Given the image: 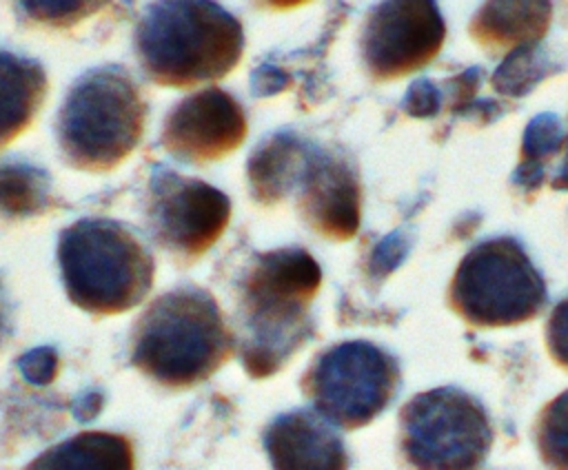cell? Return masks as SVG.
Here are the masks:
<instances>
[{"instance_id":"30bf717a","label":"cell","mask_w":568,"mask_h":470,"mask_svg":"<svg viewBox=\"0 0 568 470\" xmlns=\"http://www.w3.org/2000/svg\"><path fill=\"white\" fill-rule=\"evenodd\" d=\"M444 33L435 0H382L364 22L362 55L377 80H390L428 64Z\"/></svg>"},{"instance_id":"4316f807","label":"cell","mask_w":568,"mask_h":470,"mask_svg":"<svg viewBox=\"0 0 568 470\" xmlns=\"http://www.w3.org/2000/svg\"><path fill=\"white\" fill-rule=\"evenodd\" d=\"M9 330V306H7V299H4V293H2V284H0V344L4 339Z\"/></svg>"},{"instance_id":"9c48e42d","label":"cell","mask_w":568,"mask_h":470,"mask_svg":"<svg viewBox=\"0 0 568 470\" xmlns=\"http://www.w3.org/2000/svg\"><path fill=\"white\" fill-rule=\"evenodd\" d=\"M146 228L175 259L191 262L206 253L231 217L229 197L215 186L169 168L153 173L144 206Z\"/></svg>"},{"instance_id":"f1b7e54d","label":"cell","mask_w":568,"mask_h":470,"mask_svg":"<svg viewBox=\"0 0 568 470\" xmlns=\"http://www.w3.org/2000/svg\"><path fill=\"white\" fill-rule=\"evenodd\" d=\"M262 2L273 7V9H288V7H297V4H302L306 0H262Z\"/></svg>"},{"instance_id":"8992f818","label":"cell","mask_w":568,"mask_h":470,"mask_svg":"<svg viewBox=\"0 0 568 470\" xmlns=\"http://www.w3.org/2000/svg\"><path fill=\"white\" fill-rule=\"evenodd\" d=\"M453 308L475 326H513L546 304V286L524 248L510 237L477 244L450 284Z\"/></svg>"},{"instance_id":"5bb4252c","label":"cell","mask_w":568,"mask_h":470,"mask_svg":"<svg viewBox=\"0 0 568 470\" xmlns=\"http://www.w3.org/2000/svg\"><path fill=\"white\" fill-rule=\"evenodd\" d=\"M47 89V71L38 60L0 49V149L29 129Z\"/></svg>"},{"instance_id":"2e32d148","label":"cell","mask_w":568,"mask_h":470,"mask_svg":"<svg viewBox=\"0 0 568 470\" xmlns=\"http://www.w3.org/2000/svg\"><path fill=\"white\" fill-rule=\"evenodd\" d=\"M27 470H133V450L120 435L80 432L42 452Z\"/></svg>"},{"instance_id":"e0dca14e","label":"cell","mask_w":568,"mask_h":470,"mask_svg":"<svg viewBox=\"0 0 568 470\" xmlns=\"http://www.w3.org/2000/svg\"><path fill=\"white\" fill-rule=\"evenodd\" d=\"M308 155L295 137H268L248 160V180L253 195L262 202L280 200L291 191L306 168Z\"/></svg>"},{"instance_id":"83f0119b","label":"cell","mask_w":568,"mask_h":470,"mask_svg":"<svg viewBox=\"0 0 568 470\" xmlns=\"http://www.w3.org/2000/svg\"><path fill=\"white\" fill-rule=\"evenodd\" d=\"M555 186L557 188H568V146H566V157H564V164H561V168L557 173Z\"/></svg>"},{"instance_id":"52a82bcc","label":"cell","mask_w":568,"mask_h":470,"mask_svg":"<svg viewBox=\"0 0 568 470\" xmlns=\"http://www.w3.org/2000/svg\"><path fill=\"white\" fill-rule=\"evenodd\" d=\"M399 421L402 450L415 470H477L493 441L484 406L450 386L415 395Z\"/></svg>"},{"instance_id":"3957f363","label":"cell","mask_w":568,"mask_h":470,"mask_svg":"<svg viewBox=\"0 0 568 470\" xmlns=\"http://www.w3.org/2000/svg\"><path fill=\"white\" fill-rule=\"evenodd\" d=\"M320 286V268L302 248H280L257 257L242 282V359L253 377L277 370L311 335L308 304Z\"/></svg>"},{"instance_id":"9a60e30c","label":"cell","mask_w":568,"mask_h":470,"mask_svg":"<svg viewBox=\"0 0 568 470\" xmlns=\"http://www.w3.org/2000/svg\"><path fill=\"white\" fill-rule=\"evenodd\" d=\"M550 22V0H486L470 20V33L493 49L535 44Z\"/></svg>"},{"instance_id":"44dd1931","label":"cell","mask_w":568,"mask_h":470,"mask_svg":"<svg viewBox=\"0 0 568 470\" xmlns=\"http://www.w3.org/2000/svg\"><path fill=\"white\" fill-rule=\"evenodd\" d=\"M544 58L541 51L535 44H524L517 47L508 53V58L501 62V67L497 69L493 84L508 95H521L524 91H528L537 80H541L544 71Z\"/></svg>"},{"instance_id":"d4e9b609","label":"cell","mask_w":568,"mask_h":470,"mask_svg":"<svg viewBox=\"0 0 568 470\" xmlns=\"http://www.w3.org/2000/svg\"><path fill=\"white\" fill-rule=\"evenodd\" d=\"M437 104H439V95H437V89L433 82L428 80H419L415 84H410L408 93H406V100H404V106L410 115H419V117H426V115H433L437 111Z\"/></svg>"},{"instance_id":"277c9868","label":"cell","mask_w":568,"mask_h":470,"mask_svg":"<svg viewBox=\"0 0 568 470\" xmlns=\"http://www.w3.org/2000/svg\"><path fill=\"white\" fill-rule=\"evenodd\" d=\"M144 122L146 100L140 84L124 67L102 64L69 86L55 115V140L69 166L104 173L131 155Z\"/></svg>"},{"instance_id":"7402d4cb","label":"cell","mask_w":568,"mask_h":470,"mask_svg":"<svg viewBox=\"0 0 568 470\" xmlns=\"http://www.w3.org/2000/svg\"><path fill=\"white\" fill-rule=\"evenodd\" d=\"M559 146H561V124H559V120L550 113L535 117L528 124L526 133H524V146H521V153H524V160H526L521 171L526 173V177L530 173L539 175V160L548 157Z\"/></svg>"},{"instance_id":"7a4b0ae2","label":"cell","mask_w":568,"mask_h":470,"mask_svg":"<svg viewBox=\"0 0 568 470\" xmlns=\"http://www.w3.org/2000/svg\"><path fill=\"white\" fill-rule=\"evenodd\" d=\"M233 337L217 302L182 286L155 297L131 333V361L146 377L182 388L204 381L231 355Z\"/></svg>"},{"instance_id":"ac0fdd59","label":"cell","mask_w":568,"mask_h":470,"mask_svg":"<svg viewBox=\"0 0 568 470\" xmlns=\"http://www.w3.org/2000/svg\"><path fill=\"white\" fill-rule=\"evenodd\" d=\"M47 173L20 160H0V215L9 219L33 217L51 208Z\"/></svg>"},{"instance_id":"8fae6325","label":"cell","mask_w":568,"mask_h":470,"mask_svg":"<svg viewBox=\"0 0 568 470\" xmlns=\"http://www.w3.org/2000/svg\"><path fill=\"white\" fill-rule=\"evenodd\" d=\"M244 135L246 117L240 102L220 86H204L171 106L160 142L175 160L200 164L229 155Z\"/></svg>"},{"instance_id":"ffe728a7","label":"cell","mask_w":568,"mask_h":470,"mask_svg":"<svg viewBox=\"0 0 568 470\" xmlns=\"http://www.w3.org/2000/svg\"><path fill=\"white\" fill-rule=\"evenodd\" d=\"M537 446L550 470H568V390L541 410L537 421Z\"/></svg>"},{"instance_id":"6da1fadb","label":"cell","mask_w":568,"mask_h":470,"mask_svg":"<svg viewBox=\"0 0 568 470\" xmlns=\"http://www.w3.org/2000/svg\"><path fill=\"white\" fill-rule=\"evenodd\" d=\"M242 49L240 20L215 0H149L133 24V53L142 73L166 89L224 78Z\"/></svg>"},{"instance_id":"7c38bea8","label":"cell","mask_w":568,"mask_h":470,"mask_svg":"<svg viewBox=\"0 0 568 470\" xmlns=\"http://www.w3.org/2000/svg\"><path fill=\"white\" fill-rule=\"evenodd\" d=\"M273 470H346L344 441L315 410L284 412L264 432Z\"/></svg>"},{"instance_id":"d6986e66","label":"cell","mask_w":568,"mask_h":470,"mask_svg":"<svg viewBox=\"0 0 568 470\" xmlns=\"http://www.w3.org/2000/svg\"><path fill=\"white\" fill-rule=\"evenodd\" d=\"M111 0H11L16 18L36 29L64 31L100 13Z\"/></svg>"},{"instance_id":"4fadbf2b","label":"cell","mask_w":568,"mask_h":470,"mask_svg":"<svg viewBox=\"0 0 568 470\" xmlns=\"http://www.w3.org/2000/svg\"><path fill=\"white\" fill-rule=\"evenodd\" d=\"M302 211L326 237L348 239L359 224V186L344 162L308 155L302 173Z\"/></svg>"},{"instance_id":"484cf974","label":"cell","mask_w":568,"mask_h":470,"mask_svg":"<svg viewBox=\"0 0 568 470\" xmlns=\"http://www.w3.org/2000/svg\"><path fill=\"white\" fill-rule=\"evenodd\" d=\"M288 82V78L277 71V69H271V67H262L260 71L253 73V91L260 93V95H266V93H273V91H280L284 84Z\"/></svg>"},{"instance_id":"5b68a950","label":"cell","mask_w":568,"mask_h":470,"mask_svg":"<svg viewBox=\"0 0 568 470\" xmlns=\"http://www.w3.org/2000/svg\"><path fill=\"white\" fill-rule=\"evenodd\" d=\"M58 262L69 299L91 315L131 310L153 286V255L118 219L84 217L67 226Z\"/></svg>"},{"instance_id":"cb8c5ba5","label":"cell","mask_w":568,"mask_h":470,"mask_svg":"<svg viewBox=\"0 0 568 470\" xmlns=\"http://www.w3.org/2000/svg\"><path fill=\"white\" fill-rule=\"evenodd\" d=\"M24 377L33 384H49L58 370V355L51 348H38L20 359Z\"/></svg>"},{"instance_id":"ba28073f","label":"cell","mask_w":568,"mask_h":470,"mask_svg":"<svg viewBox=\"0 0 568 470\" xmlns=\"http://www.w3.org/2000/svg\"><path fill=\"white\" fill-rule=\"evenodd\" d=\"M397 381V361L386 350L368 341H346L317 357L304 390L326 421L357 428L388 406Z\"/></svg>"},{"instance_id":"603a6c76","label":"cell","mask_w":568,"mask_h":470,"mask_svg":"<svg viewBox=\"0 0 568 470\" xmlns=\"http://www.w3.org/2000/svg\"><path fill=\"white\" fill-rule=\"evenodd\" d=\"M546 341L552 357L568 368V299L552 310L546 328Z\"/></svg>"}]
</instances>
